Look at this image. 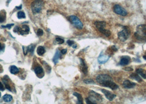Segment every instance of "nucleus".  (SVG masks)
<instances>
[{
	"instance_id": "obj_1",
	"label": "nucleus",
	"mask_w": 146,
	"mask_h": 104,
	"mask_svg": "<svg viewBox=\"0 0 146 104\" xmlns=\"http://www.w3.org/2000/svg\"><path fill=\"white\" fill-rule=\"evenodd\" d=\"M96 81L102 86L108 87L112 90H116L119 86L113 81L112 77L108 74H101L96 77Z\"/></svg>"
},
{
	"instance_id": "obj_2",
	"label": "nucleus",
	"mask_w": 146,
	"mask_h": 104,
	"mask_svg": "<svg viewBox=\"0 0 146 104\" xmlns=\"http://www.w3.org/2000/svg\"><path fill=\"white\" fill-rule=\"evenodd\" d=\"M103 101L102 96L93 90H91L89 93V96L86 99L87 104H93L101 103Z\"/></svg>"
},
{
	"instance_id": "obj_3",
	"label": "nucleus",
	"mask_w": 146,
	"mask_h": 104,
	"mask_svg": "<svg viewBox=\"0 0 146 104\" xmlns=\"http://www.w3.org/2000/svg\"><path fill=\"white\" fill-rule=\"evenodd\" d=\"M135 37L140 40H146V25L142 24L137 26Z\"/></svg>"
},
{
	"instance_id": "obj_4",
	"label": "nucleus",
	"mask_w": 146,
	"mask_h": 104,
	"mask_svg": "<svg viewBox=\"0 0 146 104\" xmlns=\"http://www.w3.org/2000/svg\"><path fill=\"white\" fill-rule=\"evenodd\" d=\"M44 2L42 0H35L31 5V8L34 14L40 13L42 10Z\"/></svg>"
},
{
	"instance_id": "obj_5",
	"label": "nucleus",
	"mask_w": 146,
	"mask_h": 104,
	"mask_svg": "<svg viewBox=\"0 0 146 104\" xmlns=\"http://www.w3.org/2000/svg\"><path fill=\"white\" fill-rule=\"evenodd\" d=\"M130 35V30L128 27L124 26L123 30L118 32V37L121 41L124 42L128 39Z\"/></svg>"
},
{
	"instance_id": "obj_6",
	"label": "nucleus",
	"mask_w": 146,
	"mask_h": 104,
	"mask_svg": "<svg viewBox=\"0 0 146 104\" xmlns=\"http://www.w3.org/2000/svg\"><path fill=\"white\" fill-rule=\"evenodd\" d=\"M69 19L72 24L74 25L75 27H76L77 29H79V30H81V29H82L83 28V24L76 16L75 15L70 16L69 17Z\"/></svg>"
},
{
	"instance_id": "obj_7",
	"label": "nucleus",
	"mask_w": 146,
	"mask_h": 104,
	"mask_svg": "<svg viewBox=\"0 0 146 104\" xmlns=\"http://www.w3.org/2000/svg\"><path fill=\"white\" fill-rule=\"evenodd\" d=\"M113 11L116 14L123 16H126L127 14V12L126 10L119 5H114L113 7Z\"/></svg>"
},
{
	"instance_id": "obj_8",
	"label": "nucleus",
	"mask_w": 146,
	"mask_h": 104,
	"mask_svg": "<svg viewBox=\"0 0 146 104\" xmlns=\"http://www.w3.org/2000/svg\"><path fill=\"white\" fill-rule=\"evenodd\" d=\"M101 91L104 94V95L106 96V98L108 99L109 101H112V100L116 97V95L112 94V93H111L109 91L106 90V89H102Z\"/></svg>"
},
{
	"instance_id": "obj_9",
	"label": "nucleus",
	"mask_w": 146,
	"mask_h": 104,
	"mask_svg": "<svg viewBox=\"0 0 146 104\" xmlns=\"http://www.w3.org/2000/svg\"><path fill=\"white\" fill-rule=\"evenodd\" d=\"M110 56L106 55H104L101 54L99 56V57L98 58V62L100 64H105L108 61V60L109 59Z\"/></svg>"
},
{
	"instance_id": "obj_10",
	"label": "nucleus",
	"mask_w": 146,
	"mask_h": 104,
	"mask_svg": "<svg viewBox=\"0 0 146 104\" xmlns=\"http://www.w3.org/2000/svg\"><path fill=\"white\" fill-rule=\"evenodd\" d=\"M29 31H30V29H29V27L27 25H23L22 26V27H19L18 29V32H19V34L22 35H27L28 34L29 32Z\"/></svg>"
},
{
	"instance_id": "obj_11",
	"label": "nucleus",
	"mask_w": 146,
	"mask_h": 104,
	"mask_svg": "<svg viewBox=\"0 0 146 104\" xmlns=\"http://www.w3.org/2000/svg\"><path fill=\"white\" fill-rule=\"evenodd\" d=\"M80 69L82 72L85 74H86L88 72V67L87 66L85 62L83 59H80Z\"/></svg>"
},
{
	"instance_id": "obj_12",
	"label": "nucleus",
	"mask_w": 146,
	"mask_h": 104,
	"mask_svg": "<svg viewBox=\"0 0 146 104\" xmlns=\"http://www.w3.org/2000/svg\"><path fill=\"white\" fill-rule=\"evenodd\" d=\"M131 61V58L130 56H125L121 58L119 64L122 66H125L128 65Z\"/></svg>"
},
{
	"instance_id": "obj_13",
	"label": "nucleus",
	"mask_w": 146,
	"mask_h": 104,
	"mask_svg": "<svg viewBox=\"0 0 146 104\" xmlns=\"http://www.w3.org/2000/svg\"><path fill=\"white\" fill-rule=\"evenodd\" d=\"M35 47V45H29V46L27 47H23L24 53L25 55H26L27 54V52H30V53H31V54H33V53H34V50Z\"/></svg>"
},
{
	"instance_id": "obj_14",
	"label": "nucleus",
	"mask_w": 146,
	"mask_h": 104,
	"mask_svg": "<svg viewBox=\"0 0 146 104\" xmlns=\"http://www.w3.org/2000/svg\"><path fill=\"white\" fill-rule=\"evenodd\" d=\"M136 83L131 82L129 80H125V81L123 82V86L124 88L126 89H131L135 87Z\"/></svg>"
},
{
	"instance_id": "obj_15",
	"label": "nucleus",
	"mask_w": 146,
	"mask_h": 104,
	"mask_svg": "<svg viewBox=\"0 0 146 104\" xmlns=\"http://www.w3.org/2000/svg\"><path fill=\"white\" fill-rule=\"evenodd\" d=\"M94 24L96 26V28L98 29V30L99 29L105 28V27L106 26V23L105 21H96Z\"/></svg>"
},
{
	"instance_id": "obj_16",
	"label": "nucleus",
	"mask_w": 146,
	"mask_h": 104,
	"mask_svg": "<svg viewBox=\"0 0 146 104\" xmlns=\"http://www.w3.org/2000/svg\"><path fill=\"white\" fill-rule=\"evenodd\" d=\"M60 52L59 50H57L54 55V57L53 58V61L54 62V64H56L58 63V60L59 59V58H60Z\"/></svg>"
},
{
	"instance_id": "obj_17",
	"label": "nucleus",
	"mask_w": 146,
	"mask_h": 104,
	"mask_svg": "<svg viewBox=\"0 0 146 104\" xmlns=\"http://www.w3.org/2000/svg\"><path fill=\"white\" fill-rule=\"evenodd\" d=\"M73 95L77 98V101L76 104H83V98L82 97V95L80 94L77 92H74L73 93Z\"/></svg>"
},
{
	"instance_id": "obj_18",
	"label": "nucleus",
	"mask_w": 146,
	"mask_h": 104,
	"mask_svg": "<svg viewBox=\"0 0 146 104\" xmlns=\"http://www.w3.org/2000/svg\"><path fill=\"white\" fill-rule=\"evenodd\" d=\"M98 30L99 32L104 35L106 36V37H109V36L111 35V32L110 31L108 30H106L105 28L99 29H98Z\"/></svg>"
},
{
	"instance_id": "obj_19",
	"label": "nucleus",
	"mask_w": 146,
	"mask_h": 104,
	"mask_svg": "<svg viewBox=\"0 0 146 104\" xmlns=\"http://www.w3.org/2000/svg\"><path fill=\"white\" fill-rule=\"evenodd\" d=\"M130 77L131 78H132V79H135L136 80V81H137L138 82H140L142 81V79L140 77V76L138 75V74H137V73H134V74H132L130 75Z\"/></svg>"
},
{
	"instance_id": "obj_20",
	"label": "nucleus",
	"mask_w": 146,
	"mask_h": 104,
	"mask_svg": "<svg viewBox=\"0 0 146 104\" xmlns=\"http://www.w3.org/2000/svg\"><path fill=\"white\" fill-rule=\"evenodd\" d=\"M34 72L37 74V75L38 76V75H40V74H43V70L41 67L40 66H38L35 67V70H34Z\"/></svg>"
},
{
	"instance_id": "obj_21",
	"label": "nucleus",
	"mask_w": 146,
	"mask_h": 104,
	"mask_svg": "<svg viewBox=\"0 0 146 104\" xmlns=\"http://www.w3.org/2000/svg\"><path fill=\"white\" fill-rule=\"evenodd\" d=\"M10 72L12 74H17L19 72V69L17 68L16 66H11L10 67Z\"/></svg>"
},
{
	"instance_id": "obj_22",
	"label": "nucleus",
	"mask_w": 146,
	"mask_h": 104,
	"mask_svg": "<svg viewBox=\"0 0 146 104\" xmlns=\"http://www.w3.org/2000/svg\"><path fill=\"white\" fill-rule=\"evenodd\" d=\"M6 18V14H5V10H1L0 12V23L4 22Z\"/></svg>"
},
{
	"instance_id": "obj_23",
	"label": "nucleus",
	"mask_w": 146,
	"mask_h": 104,
	"mask_svg": "<svg viewBox=\"0 0 146 104\" xmlns=\"http://www.w3.org/2000/svg\"><path fill=\"white\" fill-rule=\"evenodd\" d=\"M3 100H4V101L5 102V103H9V102L12 101L13 98L12 95H11L10 94H5L3 96Z\"/></svg>"
},
{
	"instance_id": "obj_24",
	"label": "nucleus",
	"mask_w": 146,
	"mask_h": 104,
	"mask_svg": "<svg viewBox=\"0 0 146 104\" xmlns=\"http://www.w3.org/2000/svg\"><path fill=\"white\" fill-rule=\"evenodd\" d=\"M46 50L45 48L42 46H39L38 48V49H37V53L40 56H41L43 54H44Z\"/></svg>"
},
{
	"instance_id": "obj_25",
	"label": "nucleus",
	"mask_w": 146,
	"mask_h": 104,
	"mask_svg": "<svg viewBox=\"0 0 146 104\" xmlns=\"http://www.w3.org/2000/svg\"><path fill=\"white\" fill-rule=\"evenodd\" d=\"M136 72L138 74H139L141 75L142 78H143L144 79H146V74L144 73V70L142 69H138L136 70Z\"/></svg>"
},
{
	"instance_id": "obj_26",
	"label": "nucleus",
	"mask_w": 146,
	"mask_h": 104,
	"mask_svg": "<svg viewBox=\"0 0 146 104\" xmlns=\"http://www.w3.org/2000/svg\"><path fill=\"white\" fill-rule=\"evenodd\" d=\"M3 83H4V84H5V88H6L8 89V90L11 91V92H12V88H11V87L10 86V85L9 84L8 80H7L6 79H5V78L4 77V78H3Z\"/></svg>"
},
{
	"instance_id": "obj_27",
	"label": "nucleus",
	"mask_w": 146,
	"mask_h": 104,
	"mask_svg": "<svg viewBox=\"0 0 146 104\" xmlns=\"http://www.w3.org/2000/svg\"><path fill=\"white\" fill-rule=\"evenodd\" d=\"M17 16L18 19H24L26 17L25 13L23 12H22V11H20V12L18 13Z\"/></svg>"
},
{
	"instance_id": "obj_28",
	"label": "nucleus",
	"mask_w": 146,
	"mask_h": 104,
	"mask_svg": "<svg viewBox=\"0 0 146 104\" xmlns=\"http://www.w3.org/2000/svg\"><path fill=\"white\" fill-rule=\"evenodd\" d=\"M84 82L87 84H93L95 83V82L91 79H87L84 80Z\"/></svg>"
},
{
	"instance_id": "obj_29",
	"label": "nucleus",
	"mask_w": 146,
	"mask_h": 104,
	"mask_svg": "<svg viewBox=\"0 0 146 104\" xmlns=\"http://www.w3.org/2000/svg\"><path fill=\"white\" fill-rule=\"evenodd\" d=\"M55 41H56L57 43L59 44V45H61V44L63 43L64 42V40L62 39V38H59V37L56 38V39H55Z\"/></svg>"
},
{
	"instance_id": "obj_30",
	"label": "nucleus",
	"mask_w": 146,
	"mask_h": 104,
	"mask_svg": "<svg viewBox=\"0 0 146 104\" xmlns=\"http://www.w3.org/2000/svg\"><path fill=\"white\" fill-rule=\"evenodd\" d=\"M14 25V24H7L6 25H2V26H1V27H2V28H8L9 29H10L11 27H12Z\"/></svg>"
},
{
	"instance_id": "obj_31",
	"label": "nucleus",
	"mask_w": 146,
	"mask_h": 104,
	"mask_svg": "<svg viewBox=\"0 0 146 104\" xmlns=\"http://www.w3.org/2000/svg\"><path fill=\"white\" fill-rule=\"evenodd\" d=\"M43 30H42V29H38V31H37V35H38V36H42L43 35Z\"/></svg>"
},
{
	"instance_id": "obj_32",
	"label": "nucleus",
	"mask_w": 146,
	"mask_h": 104,
	"mask_svg": "<svg viewBox=\"0 0 146 104\" xmlns=\"http://www.w3.org/2000/svg\"><path fill=\"white\" fill-rule=\"evenodd\" d=\"M67 43L68 45H69V46H73V45H74V41H72V40H68L67 41Z\"/></svg>"
},
{
	"instance_id": "obj_33",
	"label": "nucleus",
	"mask_w": 146,
	"mask_h": 104,
	"mask_svg": "<svg viewBox=\"0 0 146 104\" xmlns=\"http://www.w3.org/2000/svg\"><path fill=\"white\" fill-rule=\"evenodd\" d=\"M5 90V87L4 85H3V84L0 82V90L3 91Z\"/></svg>"
},
{
	"instance_id": "obj_34",
	"label": "nucleus",
	"mask_w": 146,
	"mask_h": 104,
	"mask_svg": "<svg viewBox=\"0 0 146 104\" xmlns=\"http://www.w3.org/2000/svg\"><path fill=\"white\" fill-rule=\"evenodd\" d=\"M124 70L127 71H131L133 70V69H132L131 67H126L125 69H124Z\"/></svg>"
},
{
	"instance_id": "obj_35",
	"label": "nucleus",
	"mask_w": 146,
	"mask_h": 104,
	"mask_svg": "<svg viewBox=\"0 0 146 104\" xmlns=\"http://www.w3.org/2000/svg\"><path fill=\"white\" fill-rule=\"evenodd\" d=\"M66 52H67V49H63V50H61V53H62V54H66Z\"/></svg>"
},
{
	"instance_id": "obj_36",
	"label": "nucleus",
	"mask_w": 146,
	"mask_h": 104,
	"mask_svg": "<svg viewBox=\"0 0 146 104\" xmlns=\"http://www.w3.org/2000/svg\"><path fill=\"white\" fill-rule=\"evenodd\" d=\"M112 50L114 51V52H116V51L118 50V49H117V48H116L115 46H114V45H113V46L112 47Z\"/></svg>"
},
{
	"instance_id": "obj_37",
	"label": "nucleus",
	"mask_w": 146,
	"mask_h": 104,
	"mask_svg": "<svg viewBox=\"0 0 146 104\" xmlns=\"http://www.w3.org/2000/svg\"><path fill=\"white\" fill-rule=\"evenodd\" d=\"M16 8L18 9V10H21V8H22V5H20L19 7H16Z\"/></svg>"
},
{
	"instance_id": "obj_38",
	"label": "nucleus",
	"mask_w": 146,
	"mask_h": 104,
	"mask_svg": "<svg viewBox=\"0 0 146 104\" xmlns=\"http://www.w3.org/2000/svg\"><path fill=\"white\" fill-rule=\"evenodd\" d=\"M1 50H3V48H2V47L1 44V43H0V52H1Z\"/></svg>"
},
{
	"instance_id": "obj_39",
	"label": "nucleus",
	"mask_w": 146,
	"mask_h": 104,
	"mask_svg": "<svg viewBox=\"0 0 146 104\" xmlns=\"http://www.w3.org/2000/svg\"><path fill=\"white\" fill-rule=\"evenodd\" d=\"M143 59H145V60H146V55H145V56H143Z\"/></svg>"
},
{
	"instance_id": "obj_40",
	"label": "nucleus",
	"mask_w": 146,
	"mask_h": 104,
	"mask_svg": "<svg viewBox=\"0 0 146 104\" xmlns=\"http://www.w3.org/2000/svg\"><path fill=\"white\" fill-rule=\"evenodd\" d=\"M1 93L0 92V98H1Z\"/></svg>"
},
{
	"instance_id": "obj_41",
	"label": "nucleus",
	"mask_w": 146,
	"mask_h": 104,
	"mask_svg": "<svg viewBox=\"0 0 146 104\" xmlns=\"http://www.w3.org/2000/svg\"></svg>"
},
{
	"instance_id": "obj_42",
	"label": "nucleus",
	"mask_w": 146,
	"mask_h": 104,
	"mask_svg": "<svg viewBox=\"0 0 146 104\" xmlns=\"http://www.w3.org/2000/svg\"></svg>"
}]
</instances>
